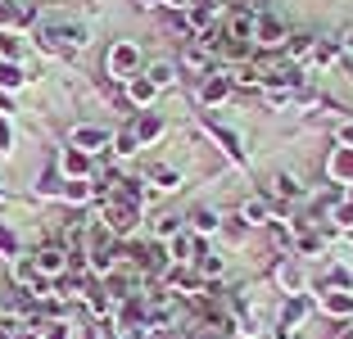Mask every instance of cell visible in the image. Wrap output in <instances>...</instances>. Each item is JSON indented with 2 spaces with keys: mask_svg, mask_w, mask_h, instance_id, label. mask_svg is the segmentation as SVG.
<instances>
[{
  "mask_svg": "<svg viewBox=\"0 0 353 339\" xmlns=\"http://www.w3.org/2000/svg\"><path fill=\"white\" fill-rule=\"evenodd\" d=\"M104 226H109V236H132L136 226H141V208L123 204V199H109L104 204Z\"/></svg>",
  "mask_w": 353,
  "mask_h": 339,
  "instance_id": "6da1fadb",
  "label": "cell"
},
{
  "mask_svg": "<svg viewBox=\"0 0 353 339\" xmlns=\"http://www.w3.org/2000/svg\"><path fill=\"white\" fill-rule=\"evenodd\" d=\"M136 72H141V50H136V41H114V50H109V77L127 82Z\"/></svg>",
  "mask_w": 353,
  "mask_h": 339,
  "instance_id": "7a4b0ae2",
  "label": "cell"
},
{
  "mask_svg": "<svg viewBox=\"0 0 353 339\" xmlns=\"http://www.w3.org/2000/svg\"><path fill=\"white\" fill-rule=\"evenodd\" d=\"M285 41H290V28H285L276 14H259V28H254V45H263V50H285Z\"/></svg>",
  "mask_w": 353,
  "mask_h": 339,
  "instance_id": "3957f363",
  "label": "cell"
},
{
  "mask_svg": "<svg viewBox=\"0 0 353 339\" xmlns=\"http://www.w3.org/2000/svg\"><path fill=\"white\" fill-rule=\"evenodd\" d=\"M254 28H259V10H250V5H236V10L227 14V41H250L254 45Z\"/></svg>",
  "mask_w": 353,
  "mask_h": 339,
  "instance_id": "277c9868",
  "label": "cell"
},
{
  "mask_svg": "<svg viewBox=\"0 0 353 339\" xmlns=\"http://www.w3.org/2000/svg\"><path fill=\"white\" fill-rule=\"evenodd\" d=\"M317 303H322L326 317L353 321V289H317Z\"/></svg>",
  "mask_w": 353,
  "mask_h": 339,
  "instance_id": "5b68a950",
  "label": "cell"
},
{
  "mask_svg": "<svg viewBox=\"0 0 353 339\" xmlns=\"http://www.w3.org/2000/svg\"><path fill=\"white\" fill-rule=\"evenodd\" d=\"M276 285L285 289V294H303V289H308V271H303L299 258H281V267H276Z\"/></svg>",
  "mask_w": 353,
  "mask_h": 339,
  "instance_id": "8992f818",
  "label": "cell"
},
{
  "mask_svg": "<svg viewBox=\"0 0 353 339\" xmlns=\"http://www.w3.org/2000/svg\"><path fill=\"white\" fill-rule=\"evenodd\" d=\"M204 132H208L213 141L222 145V154H227V158H236V163H245V145H240V136L231 132V127H222L218 118H204Z\"/></svg>",
  "mask_w": 353,
  "mask_h": 339,
  "instance_id": "52a82bcc",
  "label": "cell"
},
{
  "mask_svg": "<svg viewBox=\"0 0 353 339\" xmlns=\"http://www.w3.org/2000/svg\"><path fill=\"white\" fill-rule=\"evenodd\" d=\"M59 176L63 181H91V154H86V150H63Z\"/></svg>",
  "mask_w": 353,
  "mask_h": 339,
  "instance_id": "ba28073f",
  "label": "cell"
},
{
  "mask_svg": "<svg viewBox=\"0 0 353 339\" xmlns=\"http://www.w3.org/2000/svg\"><path fill=\"white\" fill-rule=\"evenodd\" d=\"M231 86H236V82H231V72H227V68L208 72V77H204V86H199V100H204L208 109H213V104H222V100L231 95Z\"/></svg>",
  "mask_w": 353,
  "mask_h": 339,
  "instance_id": "9c48e42d",
  "label": "cell"
},
{
  "mask_svg": "<svg viewBox=\"0 0 353 339\" xmlns=\"http://www.w3.org/2000/svg\"><path fill=\"white\" fill-rule=\"evenodd\" d=\"M104 145H114V132H104V127H73V150L100 154Z\"/></svg>",
  "mask_w": 353,
  "mask_h": 339,
  "instance_id": "30bf717a",
  "label": "cell"
},
{
  "mask_svg": "<svg viewBox=\"0 0 353 339\" xmlns=\"http://www.w3.org/2000/svg\"><path fill=\"white\" fill-rule=\"evenodd\" d=\"M32 263H37V271H41V276H50V280H59L63 276V267H68V254H63L59 245H46L41 254L32 258Z\"/></svg>",
  "mask_w": 353,
  "mask_h": 339,
  "instance_id": "8fae6325",
  "label": "cell"
},
{
  "mask_svg": "<svg viewBox=\"0 0 353 339\" xmlns=\"http://www.w3.org/2000/svg\"><path fill=\"white\" fill-rule=\"evenodd\" d=\"M154 95H159V86L150 82L145 72H136V77H127V100H132L136 109H150V104H154Z\"/></svg>",
  "mask_w": 353,
  "mask_h": 339,
  "instance_id": "7c38bea8",
  "label": "cell"
},
{
  "mask_svg": "<svg viewBox=\"0 0 353 339\" xmlns=\"http://www.w3.org/2000/svg\"><path fill=\"white\" fill-rule=\"evenodd\" d=\"M326 172H331V181H340V185H353V150H335L331 154V163H326Z\"/></svg>",
  "mask_w": 353,
  "mask_h": 339,
  "instance_id": "4fadbf2b",
  "label": "cell"
},
{
  "mask_svg": "<svg viewBox=\"0 0 353 339\" xmlns=\"http://www.w3.org/2000/svg\"><path fill=\"white\" fill-rule=\"evenodd\" d=\"M240 222L245 226H268L272 222V204L268 199H245V204H240Z\"/></svg>",
  "mask_w": 353,
  "mask_h": 339,
  "instance_id": "5bb4252c",
  "label": "cell"
},
{
  "mask_svg": "<svg viewBox=\"0 0 353 339\" xmlns=\"http://www.w3.org/2000/svg\"><path fill=\"white\" fill-rule=\"evenodd\" d=\"M132 132H136V141H141V145H150V141H159V136H163V118L145 109L141 118H136V127H132Z\"/></svg>",
  "mask_w": 353,
  "mask_h": 339,
  "instance_id": "9a60e30c",
  "label": "cell"
},
{
  "mask_svg": "<svg viewBox=\"0 0 353 339\" xmlns=\"http://www.w3.org/2000/svg\"><path fill=\"white\" fill-rule=\"evenodd\" d=\"M218 226H222L218 208H195V213H190V231H195V236H213Z\"/></svg>",
  "mask_w": 353,
  "mask_h": 339,
  "instance_id": "2e32d148",
  "label": "cell"
},
{
  "mask_svg": "<svg viewBox=\"0 0 353 339\" xmlns=\"http://www.w3.org/2000/svg\"><path fill=\"white\" fill-rule=\"evenodd\" d=\"M317 289H353V267H344V263H335V267L326 271L322 280H317Z\"/></svg>",
  "mask_w": 353,
  "mask_h": 339,
  "instance_id": "e0dca14e",
  "label": "cell"
},
{
  "mask_svg": "<svg viewBox=\"0 0 353 339\" xmlns=\"http://www.w3.org/2000/svg\"><path fill=\"white\" fill-rule=\"evenodd\" d=\"M312 45H317V41H312L308 32H290V41H285V54H290V63H303V59L312 54Z\"/></svg>",
  "mask_w": 353,
  "mask_h": 339,
  "instance_id": "ac0fdd59",
  "label": "cell"
},
{
  "mask_svg": "<svg viewBox=\"0 0 353 339\" xmlns=\"http://www.w3.org/2000/svg\"><path fill=\"white\" fill-rule=\"evenodd\" d=\"M145 77L159 86V91H163V86H172V82H176V63H168V59H154V63L145 68Z\"/></svg>",
  "mask_w": 353,
  "mask_h": 339,
  "instance_id": "d6986e66",
  "label": "cell"
},
{
  "mask_svg": "<svg viewBox=\"0 0 353 339\" xmlns=\"http://www.w3.org/2000/svg\"><path fill=\"white\" fill-rule=\"evenodd\" d=\"M68 204H91L95 199V185L91 181H63V190H59Z\"/></svg>",
  "mask_w": 353,
  "mask_h": 339,
  "instance_id": "ffe728a7",
  "label": "cell"
},
{
  "mask_svg": "<svg viewBox=\"0 0 353 339\" xmlns=\"http://www.w3.org/2000/svg\"><path fill=\"white\" fill-rule=\"evenodd\" d=\"M23 82H28L23 63H5V59H0V91H19Z\"/></svg>",
  "mask_w": 353,
  "mask_h": 339,
  "instance_id": "44dd1931",
  "label": "cell"
},
{
  "mask_svg": "<svg viewBox=\"0 0 353 339\" xmlns=\"http://www.w3.org/2000/svg\"><path fill=\"white\" fill-rule=\"evenodd\" d=\"M308 59H312V68H331V63L340 59V45H335V41H317Z\"/></svg>",
  "mask_w": 353,
  "mask_h": 339,
  "instance_id": "7402d4cb",
  "label": "cell"
},
{
  "mask_svg": "<svg viewBox=\"0 0 353 339\" xmlns=\"http://www.w3.org/2000/svg\"><path fill=\"white\" fill-rule=\"evenodd\" d=\"M222 271H227V263H222L218 254H204V258H195V276H208V280H218Z\"/></svg>",
  "mask_w": 353,
  "mask_h": 339,
  "instance_id": "603a6c76",
  "label": "cell"
},
{
  "mask_svg": "<svg viewBox=\"0 0 353 339\" xmlns=\"http://www.w3.org/2000/svg\"><path fill=\"white\" fill-rule=\"evenodd\" d=\"M276 195H281V199H299V195H303V181H299L294 172H281V176H276Z\"/></svg>",
  "mask_w": 353,
  "mask_h": 339,
  "instance_id": "cb8c5ba5",
  "label": "cell"
},
{
  "mask_svg": "<svg viewBox=\"0 0 353 339\" xmlns=\"http://www.w3.org/2000/svg\"><path fill=\"white\" fill-rule=\"evenodd\" d=\"M150 181H154L159 190H176L181 176H176V167H150Z\"/></svg>",
  "mask_w": 353,
  "mask_h": 339,
  "instance_id": "d4e9b609",
  "label": "cell"
},
{
  "mask_svg": "<svg viewBox=\"0 0 353 339\" xmlns=\"http://www.w3.org/2000/svg\"><path fill=\"white\" fill-rule=\"evenodd\" d=\"M136 150H141V141H136V132H118V136H114V154L132 158Z\"/></svg>",
  "mask_w": 353,
  "mask_h": 339,
  "instance_id": "484cf974",
  "label": "cell"
},
{
  "mask_svg": "<svg viewBox=\"0 0 353 339\" xmlns=\"http://www.w3.org/2000/svg\"><path fill=\"white\" fill-rule=\"evenodd\" d=\"M154 236H159V240L181 236V217H159V222H154Z\"/></svg>",
  "mask_w": 353,
  "mask_h": 339,
  "instance_id": "4316f807",
  "label": "cell"
},
{
  "mask_svg": "<svg viewBox=\"0 0 353 339\" xmlns=\"http://www.w3.org/2000/svg\"><path fill=\"white\" fill-rule=\"evenodd\" d=\"M331 222L340 226V231H353V199H349V204H335V208H331Z\"/></svg>",
  "mask_w": 353,
  "mask_h": 339,
  "instance_id": "83f0119b",
  "label": "cell"
},
{
  "mask_svg": "<svg viewBox=\"0 0 353 339\" xmlns=\"http://www.w3.org/2000/svg\"><path fill=\"white\" fill-rule=\"evenodd\" d=\"M41 339H73V326H68V321H46Z\"/></svg>",
  "mask_w": 353,
  "mask_h": 339,
  "instance_id": "f1b7e54d",
  "label": "cell"
},
{
  "mask_svg": "<svg viewBox=\"0 0 353 339\" xmlns=\"http://www.w3.org/2000/svg\"><path fill=\"white\" fill-rule=\"evenodd\" d=\"M19 54H23V45L14 41V37H0V59H5V63H19Z\"/></svg>",
  "mask_w": 353,
  "mask_h": 339,
  "instance_id": "f546056e",
  "label": "cell"
},
{
  "mask_svg": "<svg viewBox=\"0 0 353 339\" xmlns=\"http://www.w3.org/2000/svg\"><path fill=\"white\" fill-rule=\"evenodd\" d=\"M0 254H19V236H14V231H10V226H0Z\"/></svg>",
  "mask_w": 353,
  "mask_h": 339,
  "instance_id": "4dcf8cb0",
  "label": "cell"
},
{
  "mask_svg": "<svg viewBox=\"0 0 353 339\" xmlns=\"http://www.w3.org/2000/svg\"><path fill=\"white\" fill-rule=\"evenodd\" d=\"M14 150V132H10V118H0V154Z\"/></svg>",
  "mask_w": 353,
  "mask_h": 339,
  "instance_id": "1f68e13d",
  "label": "cell"
},
{
  "mask_svg": "<svg viewBox=\"0 0 353 339\" xmlns=\"http://www.w3.org/2000/svg\"><path fill=\"white\" fill-rule=\"evenodd\" d=\"M335 45H340V54H353V23H349V28H340Z\"/></svg>",
  "mask_w": 353,
  "mask_h": 339,
  "instance_id": "d6a6232c",
  "label": "cell"
},
{
  "mask_svg": "<svg viewBox=\"0 0 353 339\" xmlns=\"http://www.w3.org/2000/svg\"><path fill=\"white\" fill-rule=\"evenodd\" d=\"M14 339H41V326H19V330H14Z\"/></svg>",
  "mask_w": 353,
  "mask_h": 339,
  "instance_id": "836d02e7",
  "label": "cell"
},
{
  "mask_svg": "<svg viewBox=\"0 0 353 339\" xmlns=\"http://www.w3.org/2000/svg\"><path fill=\"white\" fill-rule=\"evenodd\" d=\"M186 339H218V330H213V326H195Z\"/></svg>",
  "mask_w": 353,
  "mask_h": 339,
  "instance_id": "e575fe53",
  "label": "cell"
},
{
  "mask_svg": "<svg viewBox=\"0 0 353 339\" xmlns=\"http://www.w3.org/2000/svg\"><path fill=\"white\" fill-rule=\"evenodd\" d=\"M331 339H353V321H340V326H335V335Z\"/></svg>",
  "mask_w": 353,
  "mask_h": 339,
  "instance_id": "d590c367",
  "label": "cell"
},
{
  "mask_svg": "<svg viewBox=\"0 0 353 339\" xmlns=\"http://www.w3.org/2000/svg\"><path fill=\"white\" fill-rule=\"evenodd\" d=\"M0 113H5V118L14 113V100H10V91H0Z\"/></svg>",
  "mask_w": 353,
  "mask_h": 339,
  "instance_id": "8d00e7d4",
  "label": "cell"
},
{
  "mask_svg": "<svg viewBox=\"0 0 353 339\" xmlns=\"http://www.w3.org/2000/svg\"><path fill=\"white\" fill-rule=\"evenodd\" d=\"M0 339H14V326H10V321H0Z\"/></svg>",
  "mask_w": 353,
  "mask_h": 339,
  "instance_id": "74e56055",
  "label": "cell"
},
{
  "mask_svg": "<svg viewBox=\"0 0 353 339\" xmlns=\"http://www.w3.org/2000/svg\"><path fill=\"white\" fill-rule=\"evenodd\" d=\"M136 5H141V10H154V5H163V0H136Z\"/></svg>",
  "mask_w": 353,
  "mask_h": 339,
  "instance_id": "f35d334b",
  "label": "cell"
},
{
  "mask_svg": "<svg viewBox=\"0 0 353 339\" xmlns=\"http://www.w3.org/2000/svg\"><path fill=\"white\" fill-rule=\"evenodd\" d=\"M168 10H186V0H163Z\"/></svg>",
  "mask_w": 353,
  "mask_h": 339,
  "instance_id": "ab89813d",
  "label": "cell"
},
{
  "mask_svg": "<svg viewBox=\"0 0 353 339\" xmlns=\"http://www.w3.org/2000/svg\"><path fill=\"white\" fill-rule=\"evenodd\" d=\"M82 339H100V335H95V330H86V335H82Z\"/></svg>",
  "mask_w": 353,
  "mask_h": 339,
  "instance_id": "60d3db41",
  "label": "cell"
},
{
  "mask_svg": "<svg viewBox=\"0 0 353 339\" xmlns=\"http://www.w3.org/2000/svg\"><path fill=\"white\" fill-rule=\"evenodd\" d=\"M0 199H5V185H0Z\"/></svg>",
  "mask_w": 353,
  "mask_h": 339,
  "instance_id": "b9f144b4",
  "label": "cell"
},
{
  "mask_svg": "<svg viewBox=\"0 0 353 339\" xmlns=\"http://www.w3.org/2000/svg\"><path fill=\"white\" fill-rule=\"evenodd\" d=\"M344 236H349V240H353V231H344Z\"/></svg>",
  "mask_w": 353,
  "mask_h": 339,
  "instance_id": "7bdbcfd3",
  "label": "cell"
}]
</instances>
